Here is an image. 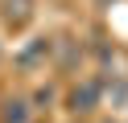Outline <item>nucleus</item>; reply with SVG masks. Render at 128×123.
Listing matches in <instances>:
<instances>
[{
    "instance_id": "1",
    "label": "nucleus",
    "mask_w": 128,
    "mask_h": 123,
    "mask_svg": "<svg viewBox=\"0 0 128 123\" xmlns=\"http://www.w3.org/2000/svg\"><path fill=\"white\" fill-rule=\"evenodd\" d=\"M0 21H4V29L21 33L33 21V0H0Z\"/></svg>"
},
{
    "instance_id": "2",
    "label": "nucleus",
    "mask_w": 128,
    "mask_h": 123,
    "mask_svg": "<svg viewBox=\"0 0 128 123\" xmlns=\"http://www.w3.org/2000/svg\"><path fill=\"white\" fill-rule=\"evenodd\" d=\"M99 94H103V82H99V78H83L74 90H70L66 103H70V111L83 115V111H91V107H99Z\"/></svg>"
},
{
    "instance_id": "3",
    "label": "nucleus",
    "mask_w": 128,
    "mask_h": 123,
    "mask_svg": "<svg viewBox=\"0 0 128 123\" xmlns=\"http://www.w3.org/2000/svg\"><path fill=\"white\" fill-rule=\"evenodd\" d=\"M0 123H29V103H25V98H4Z\"/></svg>"
},
{
    "instance_id": "4",
    "label": "nucleus",
    "mask_w": 128,
    "mask_h": 123,
    "mask_svg": "<svg viewBox=\"0 0 128 123\" xmlns=\"http://www.w3.org/2000/svg\"><path fill=\"white\" fill-rule=\"evenodd\" d=\"M50 49H54L50 37H37V45H29L25 53H21V66H33V62H42V57H50Z\"/></svg>"
},
{
    "instance_id": "5",
    "label": "nucleus",
    "mask_w": 128,
    "mask_h": 123,
    "mask_svg": "<svg viewBox=\"0 0 128 123\" xmlns=\"http://www.w3.org/2000/svg\"><path fill=\"white\" fill-rule=\"evenodd\" d=\"M0 62H4V53H0Z\"/></svg>"
}]
</instances>
